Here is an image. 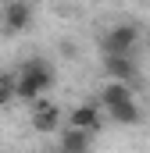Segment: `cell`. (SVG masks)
<instances>
[{
	"label": "cell",
	"instance_id": "9",
	"mask_svg": "<svg viewBox=\"0 0 150 153\" xmlns=\"http://www.w3.org/2000/svg\"><path fill=\"white\" fill-rule=\"evenodd\" d=\"M61 146L64 150H89L93 146V132H86V128H75V125H68L64 132H61Z\"/></svg>",
	"mask_w": 150,
	"mask_h": 153
},
{
	"label": "cell",
	"instance_id": "8",
	"mask_svg": "<svg viewBox=\"0 0 150 153\" xmlns=\"http://www.w3.org/2000/svg\"><path fill=\"white\" fill-rule=\"evenodd\" d=\"M129 96H132V82L107 78V82L100 85V107H114V103H122V100H129Z\"/></svg>",
	"mask_w": 150,
	"mask_h": 153
},
{
	"label": "cell",
	"instance_id": "4",
	"mask_svg": "<svg viewBox=\"0 0 150 153\" xmlns=\"http://www.w3.org/2000/svg\"><path fill=\"white\" fill-rule=\"evenodd\" d=\"M29 107H32V128H36L39 135H50V132H57V128H61V107H57L46 93L36 96Z\"/></svg>",
	"mask_w": 150,
	"mask_h": 153
},
{
	"label": "cell",
	"instance_id": "10",
	"mask_svg": "<svg viewBox=\"0 0 150 153\" xmlns=\"http://www.w3.org/2000/svg\"><path fill=\"white\" fill-rule=\"evenodd\" d=\"M14 103V71H0V111Z\"/></svg>",
	"mask_w": 150,
	"mask_h": 153
},
{
	"label": "cell",
	"instance_id": "5",
	"mask_svg": "<svg viewBox=\"0 0 150 153\" xmlns=\"http://www.w3.org/2000/svg\"><path fill=\"white\" fill-rule=\"evenodd\" d=\"M104 75L107 78H122V82H132V78H136V57H132V53H104Z\"/></svg>",
	"mask_w": 150,
	"mask_h": 153
},
{
	"label": "cell",
	"instance_id": "7",
	"mask_svg": "<svg viewBox=\"0 0 150 153\" xmlns=\"http://www.w3.org/2000/svg\"><path fill=\"white\" fill-rule=\"evenodd\" d=\"M104 111H107V117H111L114 125H140V117H143L136 96H129V100H122V103H114V107H104Z\"/></svg>",
	"mask_w": 150,
	"mask_h": 153
},
{
	"label": "cell",
	"instance_id": "6",
	"mask_svg": "<svg viewBox=\"0 0 150 153\" xmlns=\"http://www.w3.org/2000/svg\"><path fill=\"white\" fill-rule=\"evenodd\" d=\"M68 125L86 128V132H97V128L104 125V107H100V103H79L72 114H68Z\"/></svg>",
	"mask_w": 150,
	"mask_h": 153
},
{
	"label": "cell",
	"instance_id": "2",
	"mask_svg": "<svg viewBox=\"0 0 150 153\" xmlns=\"http://www.w3.org/2000/svg\"><path fill=\"white\" fill-rule=\"evenodd\" d=\"M32 25V7H29V0H7L4 7H0V29H4V36H18V32H25Z\"/></svg>",
	"mask_w": 150,
	"mask_h": 153
},
{
	"label": "cell",
	"instance_id": "3",
	"mask_svg": "<svg viewBox=\"0 0 150 153\" xmlns=\"http://www.w3.org/2000/svg\"><path fill=\"white\" fill-rule=\"evenodd\" d=\"M140 29L136 25H114L100 36V53H136Z\"/></svg>",
	"mask_w": 150,
	"mask_h": 153
},
{
	"label": "cell",
	"instance_id": "1",
	"mask_svg": "<svg viewBox=\"0 0 150 153\" xmlns=\"http://www.w3.org/2000/svg\"><path fill=\"white\" fill-rule=\"evenodd\" d=\"M54 89V68L43 61V57H29L14 68V100L22 103H32L36 96Z\"/></svg>",
	"mask_w": 150,
	"mask_h": 153
}]
</instances>
